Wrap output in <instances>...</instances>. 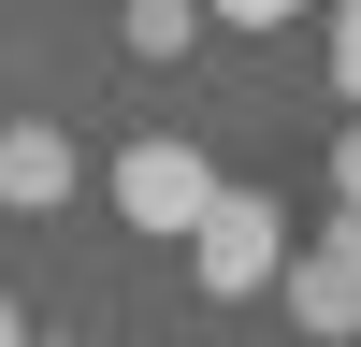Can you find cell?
I'll return each mask as SVG.
<instances>
[{"instance_id":"obj_1","label":"cell","mask_w":361,"mask_h":347,"mask_svg":"<svg viewBox=\"0 0 361 347\" xmlns=\"http://www.w3.org/2000/svg\"><path fill=\"white\" fill-rule=\"evenodd\" d=\"M188 246V289H217V304H246V289H275V260H289V217L260 188H202V217L173 231Z\"/></svg>"},{"instance_id":"obj_2","label":"cell","mask_w":361,"mask_h":347,"mask_svg":"<svg viewBox=\"0 0 361 347\" xmlns=\"http://www.w3.org/2000/svg\"><path fill=\"white\" fill-rule=\"evenodd\" d=\"M202 188H217V159H202L188 130H145L130 159H116V217H130V231H159V246L202 217Z\"/></svg>"},{"instance_id":"obj_3","label":"cell","mask_w":361,"mask_h":347,"mask_svg":"<svg viewBox=\"0 0 361 347\" xmlns=\"http://www.w3.org/2000/svg\"><path fill=\"white\" fill-rule=\"evenodd\" d=\"M73 188H87L73 130H58V116H15V130H0V202H15V217H58Z\"/></svg>"},{"instance_id":"obj_4","label":"cell","mask_w":361,"mask_h":347,"mask_svg":"<svg viewBox=\"0 0 361 347\" xmlns=\"http://www.w3.org/2000/svg\"><path fill=\"white\" fill-rule=\"evenodd\" d=\"M275 289H289V318H304L318 347H347V333H361V260L304 246V260H275Z\"/></svg>"},{"instance_id":"obj_5","label":"cell","mask_w":361,"mask_h":347,"mask_svg":"<svg viewBox=\"0 0 361 347\" xmlns=\"http://www.w3.org/2000/svg\"><path fill=\"white\" fill-rule=\"evenodd\" d=\"M116 44L159 73V58H188V44H202V0H116Z\"/></svg>"},{"instance_id":"obj_6","label":"cell","mask_w":361,"mask_h":347,"mask_svg":"<svg viewBox=\"0 0 361 347\" xmlns=\"http://www.w3.org/2000/svg\"><path fill=\"white\" fill-rule=\"evenodd\" d=\"M304 0H202V29H289Z\"/></svg>"},{"instance_id":"obj_7","label":"cell","mask_w":361,"mask_h":347,"mask_svg":"<svg viewBox=\"0 0 361 347\" xmlns=\"http://www.w3.org/2000/svg\"><path fill=\"white\" fill-rule=\"evenodd\" d=\"M333 87L361 102V0H333Z\"/></svg>"},{"instance_id":"obj_8","label":"cell","mask_w":361,"mask_h":347,"mask_svg":"<svg viewBox=\"0 0 361 347\" xmlns=\"http://www.w3.org/2000/svg\"><path fill=\"white\" fill-rule=\"evenodd\" d=\"M318 246H333V260H361V202H333V231H318Z\"/></svg>"},{"instance_id":"obj_9","label":"cell","mask_w":361,"mask_h":347,"mask_svg":"<svg viewBox=\"0 0 361 347\" xmlns=\"http://www.w3.org/2000/svg\"><path fill=\"white\" fill-rule=\"evenodd\" d=\"M333 202H361V130H347V145H333Z\"/></svg>"},{"instance_id":"obj_10","label":"cell","mask_w":361,"mask_h":347,"mask_svg":"<svg viewBox=\"0 0 361 347\" xmlns=\"http://www.w3.org/2000/svg\"><path fill=\"white\" fill-rule=\"evenodd\" d=\"M0 347H29V318H15V289H0Z\"/></svg>"},{"instance_id":"obj_11","label":"cell","mask_w":361,"mask_h":347,"mask_svg":"<svg viewBox=\"0 0 361 347\" xmlns=\"http://www.w3.org/2000/svg\"><path fill=\"white\" fill-rule=\"evenodd\" d=\"M29 347H87V333H29Z\"/></svg>"}]
</instances>
